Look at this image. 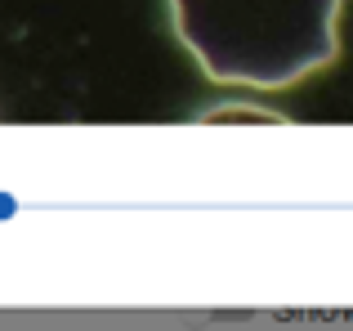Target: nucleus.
<instances>
[{"mask_svg": "<svg viewBox=\"0 0 353 331\" xmlns=\"http://www.w3.org/2000/svg\"><path fill=\"white\" fill-rule=\"evenodd\" d=\"M170 18L215 86L286 90L340 50V0H170Z\"/></svg>", "mask_w": 353, "mask_h": 331, "instance_id": "f257e3e1", "label": "nucleus"}, {"mask_svg": "<svg viewBox=\"0 0 353 331\" xmlns=\"http://www.w3.org/2000/svg\"><path fill=\"white\" fill-rule=\"evenodd\" d=\"M228 117H264V121H282L277 112H259V108H219V112H210V121H228Z\"/></svg>", "mask_w": 353, "mask_h": 331, "instance_id": "f03ea898", "label": "nucleus"}]
</instances>
